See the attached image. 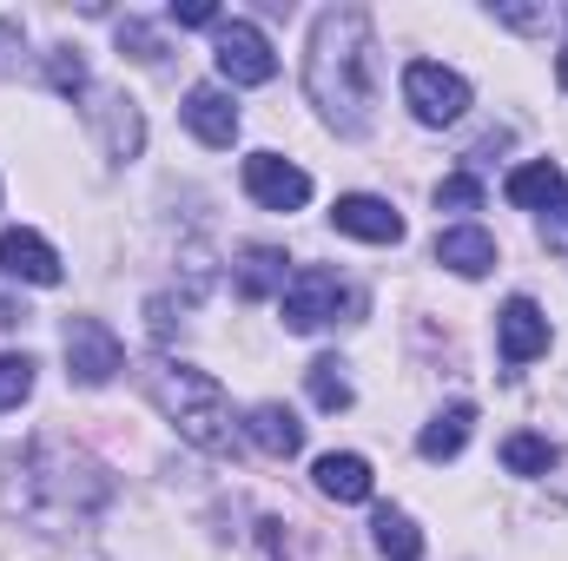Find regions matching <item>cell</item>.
<instances>
[{"instance_id":"cb8c5ba5","label":"cell","mask_w":568,"mask_h":561,"mask_svg":"<svg viewBox=\"0 0 568 561\" xmlns=\"http://www.w3.org/2000/svg\"><path fill=\"white\" fill-rule=\"evenodd\" d=\"M120 47H133V60H159V53H165V47H159V33L140 27V20H126V27H120Z\"/></svg>"},{"instance_id":"3957f363","label":"cell","mask_w":568,"mask_h":561,"mask_svg":"<svg viewBox=\"0 0 568 561\" xmlns=\"http://www.w3.org/2000/svg\"><path fill=\"white\" fill-rule=\"evenodd\" d=\"M145 397L165 410V422H172L192 449H205V456H232L239 422H232V397L219 390L212 370H199V364H172V357H152V364H145Z\"/></svg>"},{"instance_id":"ac0fdd59","label":"cell","mask_w":568,"mask_h":561,"mask_svg":"<svg viewBox=\"0 0 568 561\" xmlns=\"http://www.w3.org/2000/svg\"><path fill=\"white\" fill-rule=\"evenodd\" d=\"M371 536H377V549H384L390 561H417V555H424V529H417L404 509H377Z\"/></svg>"},{"instance_id":"7c38bea8","label":"cell","mask_w":568,"mask_h":561,"mask_svg":"<svg viewBox=\"0 0 568 561\" xmlns=\"http://www.w3.org/2000/svg\"><path fill=\"white\" fill-rule=\"evenodd\" d=\"M0 272L20 278V284H60V252H53L40 232L7 225V232H0Z\"/></svg>"},{"instance_id":"2e32d148","label":"cell","mask_w":568,"mask_h":561,"mask_svg":"<svg viewBox=\"0 0 568 561\" xmlns=\"http://www.w3.org/2000/svg\"><path fill=\"white\" fill-rule=\"evenodd\" d=\"M239 429H245V442H252V449H265V456H278V462L304 449V422L291 417L284 404H258V410L239 422Z\"/></svg>"},{"instance_id":"30bf717a","label":"cell","mask_w":568,"mask_h":561,"mask_svg":"<svg viewBox=\"0 0 568 561\" xmlns=\"http://www.w3.org/2000/svg\"><path fill=\"white\" fill-rule=\"evenodd\" d=\"M331 218H337L344 238H364V245H397V238H404L397 205H390V198H371V192H344V198L331 205Z\"/></svg>"},{"instance_id":"83f0119b","label":"cell","mask_w":568,"mask_h":561,"mask_svg":"<svg viewBox=\"0 0 568 561\" xmlns=\"http://www.w3.org/2000/svg\"><path fill=\"white\" fill-rule=\"evenodd\" d=\"M549 238H556V245H568V198L549 212Z\"/></svg>"},{"instance_id":"7402d4cb","label":"cell","mask_w":568,"mask_h":561,"mask_svg":"<svg viewBox=\"0 0 568 561\" xmlns=\"http://www.w3.org/2000/svg\"><path fill=\"white\" fill-rule=\"evenodd\" d=\"M27 397H33V357L7 350V357H0V410H20Z\"/></svg>"},{"instance_id":"d6986e66","label":"cell","mask_w":568,"mask_h":561,"mask_svg":"<svg viewBox=\"0 0 568 561\" xmlns=\"http://www.w3.org/2000/svg\"><path fill=\"white\" fill-rule=\"evenodd\" d=\"M239 290H245V297H272V290H284V252L278 245H252V252L239 258Z\"/></svg>"},{"instance_id":"5bb4252c","label":"cell","mask_w":568,"mask_h":561,"mask_svg":"<svg viewBox=\"0 0 568 561\" xmlns=\"http://www.w3.org/2000/svg\"><path fill=\"white\" fill-rule=\"evenodd\" d=\"M503 192H509V205H516V212H556V205L568 198V178H562V165H556V159H529V165H516V172H509V185H503Z\"/></svg>"},{"instance_id":"9c48e42d","label":"cell","mask_w":568,"mask_h":561,"mask_svg":"<svg viewBox=\"0 0 568 561\" xmlns=\"http://www.w3.org/2000/svg\"><path fill=\"white\" fill-rule=\"evenodd\" d=\"M496 350H503V364H536V357L549 350V317H542L536 297H509V304H503V317H496Z\"/></svg>"},{"instance_id":"d4e9b609","label":"cell","mask_w":568,"mask_h":561,"mask_svg":"<svg viewBox=\"0 0 568 561\" xmlns=\"http://www.w3.org/2000/svg\"><path fill=\"white\" fill-rule=\"evenodd\" d=\"M172 20L179 27H219V7L212 0H172Z\"/></svg>"},{"instance_id":"6da1fadb","label":"cell","mask_w":568,"mask_h":561,"mask_svg":"<svg viewBox=\"0 0 568 561\" xmlns=\"http://www.w3.org/2000/svg\"><path fill=\"white\" fill-rule=\"evenodd\" d=\"M304 93L331 133H344V140L371 133V120H377V27L364 7L317 13L311 53H304Z\"/></svg>"},{"instance_id":"7a4b0ae2","label":"cell","mask_w":568,"mask_h":561,"mask_svg":"<svg viewBox=\"0 0 568 561\" xmlns=\"http://www.w3.org/2000/svg\"><path fill=\"white\" fill-rule=\"evenodd\" d=\"M7 502H13L20 516H33V522L60 529V522H80V516H93V509L106 502V476H100L87 456L60 449V442H33L27 456H13Z\"/></svg>"},{"instance_id":"ba28073f","label":"cell","mask_w":568,"mask_h":561,"mask_svg":"<svg viewBox=\"0 0 568 561\" xmlns=\"http://www.w3.org/2000/svg\"><path fill=\"white\" fill-rule=\"evenodd\" d=\"M245 192L265 212H297V205H311V172H297L278 152H252L245 159Z\"/></svg>"},{"instance_id":"8992f818","label":"cell","mask_w":568,"mask_h":561,"mask_svg":"<svg viewBox=\"0 0 568 561\" xmlns=\"http://www.w3.org/2000/svg\"><path fill=\"white\" fill-rule=\"evenodd\" d=\"M60 344H67V377L87 384V390H100V384H113L126 370V344L100 317H67V337Z\"/></svg>"},{"instance_id":"4fadbf2b","label":"cell","mask_w":568,"mask_h":561,"mask_svg":"<svg viewBox=\"0 0 568 561\" xmlns=\"http://www.w3.org/2000/svg\"><path fill=\"white\" fill-rule=\"evenodd\" d=\"M436 265L456 272V278H489L496 272V238L483 225H449V232H436Z\"/></svg>"},{"instance_id":"484cf974","label":"cell","mask_w":568,"mask_h":561,"mask_svg":"<svg viewBox=\"0 0 568 561\" xmlns=\"http://www.w3.org/2000/svg\"><path fill=\"white\" fill-rule=\"evenodd\" d=\"M53 86H60V93H80V86H87V67L60 53V60H53Z\"/></svg>"},{"instance_id":"f1b7e54d","label":"cell","mask_w":568,"mask_h":561,"mask_svg":"<svg viewBox=\"0 0 568 561\" xmlns=\"http://www.w3.org/2000/svg\"><path fill=\"white\" fill-rule=\"evenodd\" d=\"M556 80H562V86H568V53H562V60H556Z\"/></svg>"},{"instance_id":"603a6c76","label":"cell","mask_w":568,"mask_h":561,"mask_svg":"<svg viewBox=\"0 0 568 561\" xmlns=\"http://www.w3.org/2000/svg\"><path fill=\"white\" fill-rule=\"evenodd\" d=\"M436 212H483V178L449 172V178L436 185Z\"/></svg>"},{"instance_id":"44dd1931","label":"cell","mask_w":568,"mask_h":561,"mask_svg":"<svg viewBox=\"0 0 568 561\" xmlns=\"http://www.w3.org/2000/svg\"><path fill=\"white\" fill-rule=\"evenodd\" d=\"M304 384H311V404H317V410H351V377H344L337 357H317V364L304 370Z\"/></svg>"},{"instance_id":"5b68a950","label":"cell","mask_w":568,"mask_h":561,"mask_svg":"<svg viewBox=\"0 0 568 561\" xmlns=\"http://www.w3.org/2000/svg\"><path fill=\"white\" fill-rule=\"evenodd\" d=\"M404 106L424 120V126H456L469 113V80L436 67V60H410L404 67Z\"/></svg>"},{"instance_id":"ffe728a7","label":"cell","mask_w":568,"mask_h":561,"mask_svg":"<svg viewBox=\"0 0 568 561\" xmlns=\"http://www.w3.org/2000/svg\"><path fill=\"white\" fill-rule=\"evenodd\" d=\"M503 469H509V476H549V469H556V449H549V436H536V429H516V436L503 442Z\"/></svg>"},{"instance_id":"52a82bcc","label":"cell","mask_w":568,"mask_h":561,"mask_svg":"<svg viewBox=\"0 0 568 561\" xmlns=\"http://www.w3.org/2000/svg\"><path fill=\"white\" fill-rule=\"evenodd\" d=\"M212 60H219V73H225L232 86H265V80L278 73V53H272V40H265L252 20H219Z\"/></svg>"},{"instance_id":"8fae6325","label":"cell","mask_w":568,"mask_h":561,"mask_svg":"<svg viewBox=\"0 0 568 561\" xmlns=\"http://www.w3.org/2000/svg\"><path fill=\"white\" fill-rule=\"evenodd\" d=\"M179 113H185L192 140L212 145V152H225V145L239 140V106H232V93H225V86H192Z\"/></svg>"},{"instance_id":"277c9868","label":"cell","mask_w":568,"mask_h":561,"mask_svg":"<svg viewBox=\"0 0 568 561\" xmlns=\"http://www.w3.org/2000/svg\"><path fill=\"white\" fill-rule=\"evenodd\" d=\"M351 304V290L337 272H324V265H304V272H291L278 290V310H284V330H297V337H311V330H324V324H337V310Z\"/></svg>"},{"instance_id":"9a60e30c","label":"cell","mask_w":568,"mask_h":561,"mask_svg":"<svg viewBox=\"0 0 568 561\" xmlns=\"http://www.w3.org/2000/svg\"><path fill=\"white\" fill-rule=\"evenodd\" d=\"M317 496H331V502H371V489H377V476H371V462L364 456H351V449H331V456H317Z\"/></svg>"},{"instance_id":"4316f807","label":"cell","mask_w":568,"mask_h":561,"mask_svg":"<svg viewBox=\"0 0 568 561\" xmlns=\"http://www.w3.org/2000/svg\"><path fill=\"white\" fill-rule=\"evenodd\" d=\"M542 482H549V496H556V502H562V509H568V449H562V456H556V469H549Z\"/></svg>"},{"instance_id":"e0dca14e","label":"cell","mask_w":568,"mask_h":561,"mask_svg":"<svg viewBox=\"0 0 568 561\" xmlns=\"http://www.w3.org/2000/svg\"><path fill=\"white\" fill-rule=\"evenodd\" d=\"M469 429H476V410H469V404H449V410L429 417V429L417 436V449H424L429 462H449V456H463Z\"/></svg>"}]
</instances>
